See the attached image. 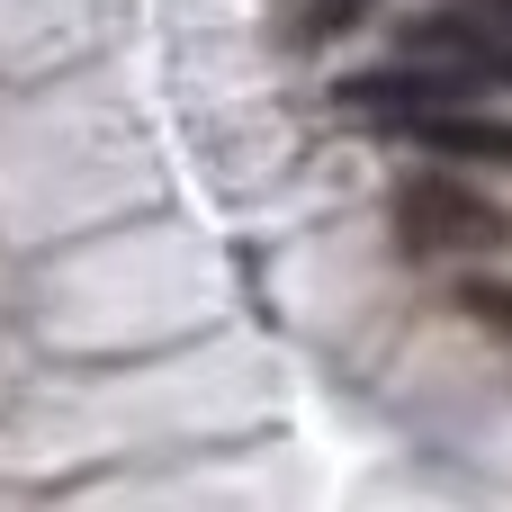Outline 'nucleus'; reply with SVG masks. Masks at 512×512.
Masks as SVG:
<instances>
[{"instance_id":"1","label":"nucleus","mask_w":512,"mask_h":512,"mask_svg":"<svg viewBox=\"0 0 512 512\" xmlns=\"http://www.w3.org/2000/svg\"><path fill=\"white\" fill-rule=\"evenodd\" d=\"M387 225H396V243H405L414 261H468V252H504V243H512V216H504V207H495L486 189L441 180V171L405 180L396 207H387Z\"/></svg>"},{"instance_id":"2","label":"nucleus","mask_w":512,"mask_h":512,"mask_svg":"<svg viewBox=\"0 0 512 512\" xmlns=\"http://www.w3.org/2000/svg\"><path fill=\"white\" fill-rule=\"evenodd\" d=\"M396 54H405V63H432V72H459L468 90H512V27L477 18V9L405 18V27H396Z\"/></svg>"},{"instance_id":"3","label":"nucleus","mask_w":512,"mask_h":512,"mask_svg":"<svg viewBox=\"0 0 512 512\" xmlns=\"http://www.w3.org/2000/svg\"><path fill=\"white\" fill-rule=\"evenodd\" d=\"M387 135L441 153V162H486V171H512V117H477V108H423V117H396Z\"/></svg>"},{"instance_id":"4","label":"nucleus","mask_w":512,"mask_h":512,"mask_svg":"<svg viewBox=\"0 0 512 512\" xmlns=\"http://www.w3.org/2000/svg\"><path fill=\"white\" fill-rule=\"evenodd\" d=\"M459 315H477L486 333L512 342V279H459Z\"/></svg>"},{"instance_id":"5","label":"nucleus","mask_w":512,"mask_h":512,"mask_svg":"<svg viewBox=\"0 0 512 512\" xmlns=\"http://www.w3.org/2000/svg\"><path fill=\"white\" fill-rule=\"evenodd\" d=\"M459 9H477V18H495V27H512V0H459Z\"/></svg>"}]
</instances>
